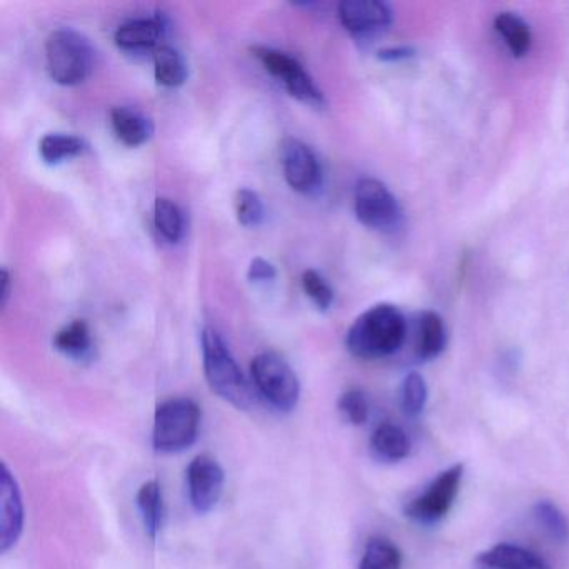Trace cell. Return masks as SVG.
Returning <instances> with one entry per match:
<instances>
[{"mask_svg": "<svg viewBox=\"0 0 569 569\" xmlns=\"http://www.w3.org/2000/svg\"><path fill=\"white\" fill-rule=\"evenodd\" d=\"M405 316L392 305L372 306L362 312L346 336V348L359 359H381L395 355L405 345Z\"/></svg>", "mask_w": 569, "mask_h": 569, "instance_id": "1", "label": "cell"}, {"mask_svg": "<svg viewBox=\"0 0 569 569\" xmlns=\"http://www.w3.org/2000/svg\"><path fill=\"white\" fill-rule=\"evenodd\" d=\"M202 365L212 392L238 409L252 405L251 386L216 329L206 328L201 336Z\"/></svg>", "mask_w": 569, "mask_h": 569, "instance_id": "2", "label": "cell"}, {"mask_svg": "<svg viewBox=\"0 0 569 569\" xmlns=\"http://www.w3.org/2000/svg\"><path fill=\"white\" fill-rule=\"evenodd\" d=\"M202 412L189 398H171L156 408L152 442L159 452H181L191 448L199 436Z\"/></svg>", "mask_w": 569, "mask_h": 569, "instance_id": "3", "label": "cell"}, {"mask_svg": "<svg viewBox=\"0 0 569 569\" xmlns=\"http://www.w3.org/2000/svg\"><path fill=\"white\" fill-rule=\"evenodd\" d=\"M91 42L72 29H59L46 41V62L52 81L61 86L82 84L92 71Z\"/></svg>", "mask_w": 569, "mask_h": 569, "instance_id": "4", "label": "cell"}, {"mask_svg": "<svg viewBox=\"0 0 569 569\" xmlns=\"http://www.w3.org/2000/svg\"><path fill=\"white\" fill-rule=\"evenodd\" d=\"M252 381L262 398L281 412L298 406L301 385L289 362L278 352H261L252 359Z\"/></svg>", "mask_w": 569, "mask_h": 569, "instance_id": "5", "label": "cell"}, {"mask_svg": "<svg viewBox=\"0 0 569 569\" xmlns=\"http://www.w3.org/2000/svg\"><path fill=\"white\" fill-rule=\"evenodd\" d=\"M355 211L359 222L379 232L401 228L402 211L398 199L378 179L365 178L355 189Z\"/></svg>", "mask_w": 569, "mask_h": 569, "instance_id": "6", "label": "cell"}, {"mask_svg": "<svg viewBox=\"0 0 569 569\" xmlns=\"http://www.w3.org/2000/svg\"><path fill=\"white\" fill-rule=\"evenodd\" d=\"M465 466L455 465L442 471L421 495L405 506L406 518L419 525H436L441 521L455 505L461 488Z\"/></svg>", "mask_w": 569, "mask_h": 569, "instance_id": "7", "label": "cell"}, {"mask_svg": "<svg viewBox=\"0 0 569 569\" xmlns=\"http://www.w3.org/2000/svg\"><path fill=\"white\" fill-rule=\"evenodd\" d=\"M251 51L254 58L261 62L262 68L284 84L286 91L292 98L298 99L302 104L311 106V108H325V94L319 91L311 76L295 58L286 52L264 48V46H256Z\"/></svg>", "mask_w": 569, "mask_h": 569, "instance_id": "8", "label": "cell"}, {"mask_svg": "<svg viewBox=\"0 0 569 569\" xmlns=\"http://www.w3.org/2000/svg\"><path fill=\"white\" fill-rule=\"evenodd\" d=\"M189 501L199 515L211 512L224 491V469L214 458L201 455L192 459L188 472Z\"/></svg>", "mask_w": 569, "mask_h": 569, "instance_id": "9", "label": "cell"}, {"mask_svg": "<svg viewBox=\"0 0 569 569\" xmlns=\"http://www.w3.org/2000/svg\"><path fill=\"white\" fill-rule=\"evenodd\" d=\"M338 16L346 31L358 39L381 36L392 24L391 8L381 0H345Z\"/></svg>", "mask_w": 569, "mask_h": 569, "instance_id": "10", "label": "cell"}, {"mask_svg": "<svg viewBox=\"0 0 569 569\" xmlns=\"http://www.w3.org/2000/svg\"><path fill=\"white\" fill-rule=\"evenodd\" d=\"M0 551L8 552L21 539L26 516L21 486L6 462L0 472Z\"/></svg>", "mask_w": 569, "mask_h": 569, "instance_id": "11", "label": "cell"}, {"mask_svg": "<svg viewBox=\"0 0 569 569\" xmlns=\"http://www.w3.org/2000/svg\"><path fill=\"white\" fill-rule=\"evenodd\" d=\"M281 162L286 182L295 191L308 194L318 188L321 181V169L315 152L295 138H286L281 142Z\"/></svg>", "mask_w": 569, "mask_h": 569, "instance_id": "12", "label": "cell"}, {"mask_svg": "<svg viewBox=\"0 0 569 569\" xmlns=\"http://www.w3.org/2000/svg\"><path fill=\"white\" fill-rule=\"evenodd\" d=\"M476 561L491 569H549L545 559L539 558L536 552L509 542L492 546L488 551L481 552Z\"/></svg>", "mask_w": 569, "mask_h": 569, "instance_id": "13", "label": "cell"}, {"mask_svg": "<svg viewBox=\"0 0 569 569\" xmlns=\"http://www.w3.org/2000/svg\"><path fill=\"white\" fill-rule=\"evenodd\" d=\"M164 32L161 19H136L126 22L116 31L114 41L118 48L129 52H144L156 48Z\"/></svg>", "mask_w": 569, "mask_h": 569, "instance_id": "14", "label": "cell"}, {"mask_svg": "<svg viewBox=\"0 0 569 569\" xmlns=\"http://www.w3.org/2000/svg\"><path fill=\"white\" fill-rule=\"evenodd\" d=\"M112 128L118 138L129 148L146 144L154 134V124L142 112L131 108H114L111 111Z\"/></svg>", "mask_w": 569, "mask_h": 569, "instance_id": "15", "label": "cell"}, {"mask_svg": "<svg viewBox=\"0 0 569 569\" xmlns=\"http://www.w3.org/2000/svg\"><path fill=\"white\" fill-rule=\"evenodd\" d=\"M446 328L441 316L435 311H425L419 316L416 332V355L422 361L438 358L446 348Z\"/></svg>", "mask_w": 569, "mask_h": 569, "instance_id": "16", "label": "cell"}, {"mask_svg": "<svg viewBox=\"0 0 569 569\" xmlns=\"http://www.w3.org/2000/svg\"><path fill=\"white\" fill-rule=\"evenodd\" d=\"M371 452L382 462H399L408 458L411 442L399 426L385 422L371 436Z\"/></svg>", "mask_w": 569, "mask_h": 569, "instance_id": "17", "label": "cell"}, {"mask_svg": "<svg viewBox=\"0 0 569 569\" xmlns=\"http://www.w3.org/2000/svg\"><path fill=\"white\" fill-rule=\"evenodd\" d=\"M139 512H141L142 522H144L146 532L152 539L158 538L164 525L166 506L164 495H162L161 485L156 479L144 482L138 491Z\"/></svg>", "mask_w": 569, "mask_h": 569, "instance_id": "18", "label": "cell"}, {"mask_svg": "<svg viewBox=\"0 0 569 569\" xmlns=\"http://www.w3.org/2000/svg\"><path fill=\"white\" fill-rule=\"evenodd\" d=\"M54 346L59 352L68 356V358L76 359V361H86V359L91 358L92 338L88 322L78 319V321H72L71 325L62 328L56 335Z\"/></svg>", "mask_w": 569, "mask_h": 569, "instance_id": "19", "label": "cell"}, {"mask_svg": "<svg viewBox=\"0 0 569 569\" xmlns=\"http://www.w3.org/2000/svg\"><path fill=\"white\" fill-rule=\"evenodd\" d=\"M495 29L501 36L505 44L516 58H522L531 49L532 36L529 26L512 12H501L496 16Z\"/></svg>", "mask_w": 569, "mask_h": 569, "instance_id": "20", "label": "cell"}, {"mask_svg": "<svg viewBox=\"0 0 569 569\" xmlns=\"http://www.w3.org/2000/svg\"><path fill=\"white\" fill-rule=\"evenodd\" d=\"M154 76L164 88H179L188 79V64L181 52L169 46H161L154 52Z\"/></svg>", "mask_w": 569, "mask_h": 569, "instance_id": "21", "label": "cell"}, {"mask_svg": "<svg viewBox=\"0 0 569 569\" xmlns=\"http://www.w3.org/2000/svg\"><path fill=\"white\" fill-rule=\"evenodd\" d=\"M402 555L395 542L388 538L376 536L366 542L359 569H401Z\"/></svg>", "mask_w": 569, "mask_h": 569, "instance_id": "22", "label": "cell"}, {"mask_svg": "<svg viewBox=\"0 0 569 569\" xmlns=\"http://www.w3.org/2000/svg\"><path fill=\"white\" fill-rule=\"evenodd\" d=\"M86 151V142L78 136L46 134L39 142V154L46 164H59L66 159L78 158Z\"/></svg>", "mask_w": 569, "mask_h": 569, "instance_id": "23", "label": "cell"}, {"mask_svg": "<svg viewBox=\"0 0 569 569\" xmlns=\"http://www.w3.org/2000/svg\"><path fill=\"white\" fill-rule=\"evenodd\" d=\"M154 226L166 241H181L182 234H184V218H182L178 204H174L171 199H156Z\"/></svg>", "mask_w": 569, "mask_h": 569, "instance_id": "24", "label": "cell"}, {"mask_svg": "<svg viewBox=\"0 0 569 569\" xmlns=\"http://www.w3.org/2000/svg\"><path fill=\"white\" fill-rule=\"evenodd\" d=\"M535 518L552 541L559 542V545H566L569 541L568 518L555 502L548 501V499L536 502Z\"/></svg>", "mask_w": 569, "mask_h": 569, "instance_id": "25", "label": "cell"}, {"mask_svg": "<svg viewBox=\"0 0 569 569\" xmlns=\"http://www.w3.org/2000/svg\"><path fill=\"white\" fill-rule=\"evenodd\" d=\"M399 402L405 415L416 418L425 411L428 402V386L419 372H409L399 389Z\"/></svg>", "mask_w": 569, "mask_h": 569, "instance_id": "26", "label": "cell"}, {"mask_svg": "<svg viewBox=\"0 0 569 569\" xmlns=\"http://www.w3.org/2000/svg\"><path fill=\"white\" fill-rule=\"evenodd\" d=\"M236 216H238L239 224L244 228H256L264 221V204L258 192L251 189H239L236 192Z\"/></svg>", "mask_w": 569, "mask_h": 569, "instance_id": "27", "label": "cell"}, {"mask_svg": "<svg viewBox=\"0 0 569 569\" xmlns=\"http://www.w3.org/2000/svg\"><path fill=\"white\" fill-rule=\"evenodd\" d=\"M342 418L352 426H362L369 418V401L361 389H349L342 392L338 402Z\"/></svg>", "mask_w": 569, "mask_h": 569, "instance_id": "28", "label": "cell"}, {"mask_svg": "<svg viewBox=\"0 0 569 569\" xmlns=\"http://www.w3.org/2000/svg\"><path fill=\"white\" fill-rule=\"evenodd\" d=\"M302 288H305L306 295L315 301L321 311L331 308L332 301H335V291L331 286L328 284L325 278L319 272L305 271L302 274Z\"/></svg>", "mask_w": 569, "mask_h": 569, "instance_id": "29", "label": "cell"}, {"mask_svg": "<svg viewBox=\"0 0 569 569\" xmlns=\"http://www.w3.org/2000/svg\"><path fill=\"white\" fill-rule=\"evenodd\" d=\"M278 276L274 264L262 258H254L249 264L248 279L251 282L272 281Z\"/></svg>", "mask_w": 569, "mask_h": 569, "instance_id": "30", "label": "cell"}, {"mask_svg": "<svg viewBox=\"0 0 569 569\" xmlns=\"http://www.w3.org/2000/svg\"><path fill=\"white\" fill-rule=\"evenodd\" d=\"M412 56H415V51L411 48H389L379 51L378 59L385 62H396L405 61V59L412 58Z\"/></svg>", "mask_w": 569, "mask_h": 569, "instance_id": "31", "label": "cell"}, {"mask_svg": "<svg viewBox=\"0 0 569 569\" xmlns=\"http://www.w3.org/2000/svg\"><path fill=\"white\" fill-rule=\"evenodd\" d=\"M9 296H11V276L6 269H2V274H0V305H8Z\"/></svg>", "mask_w": 569, "mask_h": 569, "instance_id": "32", "label": "cell"}]
</instances>
